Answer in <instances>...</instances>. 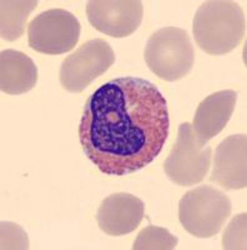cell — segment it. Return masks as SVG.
Returning <instances> with one entry per match:
<instances>
[{
    "label": "cell",
    "mask_w": 247,
    "mask_h": 250,
    "mask_svg": "<svg viewBox=\"0 0 247 250\" xmlns=\"http://www.w3.org/2000/svg\"><path fill=\"white\" fill-rule=\"evenodd\" d=\"M169 126L168 103L159 88L142 78L122 77L89 98L79 138L101 173L124 176L153 162L168 140Z\"/></svg>",
    "instance_id": "cell-1"
},
{
    "label": "cell",
    "mask_w": 247,
    "mask_h": 250,
    "mask_svg": "<svg viewBox=\"0 0 247 250\" xmlns=\"http://www.w3.org/2000/svg\"><path fill=\"white\" fill-rule=\"evenodd\" d=\"M115 62V53L104 39H93L68 55L60 68V83L65 90L80 93Z\"/></svg>",
    "instance_id": "cell-7"
},
{
    "label": "cell",
    "mask_w": 247,
    "mask_h": 250,
    "mask_svg": "<svg viewBox=\"0 0 247 250\" xmlns=\"http://www.w3.org/2000/svg\"><path fill=\"white\" fill-rule=\"evenodd\" d=\"M246 134L230 135L222 140L213 155L210 180L225 190H239L247 187Z\"/></svg>",
    "instance_id": "cell-9"
},
{
    "label": "cell",
    "mask_w": 247,
    "mask_h": 250,
    "mask_svg": "<svg viewBox=\"0 0 247 250\" xmlns=\"http://www.w3.org/2000/svg\"><path fill=\"white\" fill-rule=\"evenodd\" d=\"M145 205L130 193H116L102 200L96 213L99 228L108 235L122 236L133 233L141 224Z\"/></svg>",
    "instance_id": "cell-10"
},
{
    "label": "cell",
    "mask_w": 247,
    "mask_h": 250,
    "mask_svg": "<svg viewBox=\"0 0 247 250\" xmlns=\"http://www.w3.org/2000/svg\"><path fill=\"white\" fill-rule=\"evenodd\" d=\"M211 160V146L200 148L190 123H182L176 143L164 163V170L173 184L191 187L204 182L210 170Z\"/></svg>",
    "instance_id": "cell-5"
},
{
    "label": "cell",
    "mask_w": 247,
    "mask_h": 250,
    "mask_svg": "<svg viewBox=\"0 0 247 250\" xmlns=\"http://www.w3.org/2000/svg\"><path fill=\"white\" fill-rule=\"evenodd\" d=\"M145 62L149 69L165 82H176L191 71L195 49L186 30L166 26L150 35L146 43Z\"/></svg>",
    "instance_id": "cell-3"
},
{
    "label": "cell",
    "mask_w": 247,
    "mask_h": 250,
    "mask_svg": "<svg viewBox=\"0 0 247 250\" xmlns=\"http://www.w3.org/2000/svg\"><path fill=\"white\" fill-rule=\"evenodd\" d=\"M177 243L176 236L168 229L149 225L137 234L133 250H172L176 248Z\"/></svg>",
    "instance_id": "cell-14"
},
{
    "label": "cell",
    "mask_w": 247,
    "mask_h": 250,
    "mask_svg": "<svg viewBox=\"0 0 247 250\" xmlns=\"http://www.w3.org/2000/svg\"><path fill=\"white\" fill-rule=\"evenodd\" d=\"M1 249H24L28 250V234L20 225L10 222L1 223Z\"/></svg>",
    "instance_id": "cell-16"
},
{
    "label": "cell",
    "mask_w": 247,
    "mask_h": 250,
    "mask_svg": "<svg viewBox=\"0 0 247 250\" xmlns=\"http://www.w3.org/2000/svg\"><path fill=\"white\" fill-rule=\"evenodd\" d=\"M197 46L210 55L228 54L241 44L246 34V17L231 0L204 1L192 21Z\"/></svg>",
    "instance_id": "cell-2"
},
{
    "label": "cell",
    "mask_w": 247,
    "mask_h": 250,
    "mask_svg": "<svg viewBox=\"0 0 247 250\" xmlns=\"http://www.w3.org/2000/svg\"><path fill=\"white\" fill-rule=\"evenodd\" d=\"M38 82V68L32 58L5 49L0 54V89L9 95H20L32 90Z\"/></svg>",
    "instance_id": "cell-12"
},
{
    "label": "cell",
    "mask_w": 247,
    "mask_h": 250,
    "mask_svg": "<svg viewBox=\"0 0 247 250\" xmlns=\"http://www.w3.org/2000/svg\"><path fill=\"white\" fill-rule=\"evenodd\" d=\"M246 213L233 218L222 236L224 249H246Z\"/></svg>",
    "instance_id": "cell-15"
},
{
    "label": "cell",
    "mask_w": 247,
    "mask_h": 250,
    "mask_svg": "<svg viewBox=\"0 0 247 250\" xmlns=\"http://www.w3.org/2000/svg\"><path fill=\"white\" fill-rule=\"evenodd\" d=\"M237 102L235 90H220L205 98L197 106L192 122V131L200 148L217 137L230 122Z\"/></svg>",
    "instance_id": "cell-11"
},
{
    "label": "cell",
    "mask_w": 247,
    "mask_h": 250,
    "mask_svg": "<svg viewBox=\"0 0 247 250\" xmlns=\"http://www.w3.org/2000/svg\"><path fill=\"white\" fill-rule=\"evenodd\" d=\"M38 6L35 0H3L0 3V35L6 42L23 37L29 15Z\"/></svg>",
    "instance_id": "cell-13"
},
{
    "label": "cell",
    "mask_w": 247,
    "mask_h": 250,
    "mask_svg": "<svg viewBox=\"0 0 247 250\" xmlns=\"http://www.w3.org/2000/svg\"><path fill=\"white\" fill-rule=\"evenodd\" d=\"M86 17L102 34L126 38L141 24L144 5L139 0H90L86 5Z\"/></svg>",
    "instance_id": "cell-8"
},
{
    "label": "cell",
    "mask_w": 247,
    "mask_h": 250,
    "mask_svg": "<svg viewBox=\"0 0 247 250\" xmlns=\"http://www.w3.org/2000/svg\"><path fill=\"white\" fill-rule=\"evenodd\" d=\"M231 210V200L224 191L211 185H201L181 198L179 220L189 234L209 239L220 233Z\"/></svg>",
    "instance_id": "cell-4"
},
{
    "label": "cell",
    "mask_w": 247,
    "mask_h": 250,
    "mask_svg": "<svg viewBox=\"0 0 247 250\" xmlns=\"http://www.w3.org/2000/svg\"><path fill=\"white\" fill-rule=\"evenodd\" d=\"M80 33L81 25L73 13L65 9H49L29 24V46L46 55L64 54L74 49Z\"/></svg>",
    "instance_id": "cell-6"
}]
</instances>
